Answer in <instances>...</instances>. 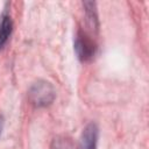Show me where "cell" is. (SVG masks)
I'll list each match as a JSON object with an SVG mask.
<instances>
[{"label": "cell", "mask_w": 149, "mask_h": 149, "mask_svg": "<svg viewBox=\"0 0 149 149\" xmlns=\"http://www.w3.org/2000/svg\"><path fill=\"white\" fill-rule=\"evenodd\" d=\"M13 30V21L9 16V14H3L1 16L0 21V49L3 48V45L7 43L10 34Z\"/></svg>", "instance_id": "4"}, {"label": "cell", "mask_w": 149, "mask_h": 149, "mask_svg": "<svg viewBox=\"0 0 149 149\" xmlns=\"http://www.w3.org/2000/svg\"><path fill=\"white\" fill-rule=\"evenodd\" d=\"M30 102L36 107H47L49 106L56 97V91L47 80H38L34 83L28 92Z\"/></svg>", "instance_id": "1"}, {"label": "cell", "mask_w": 149, "mask_h": 149, "mask_svg": "<svg viewBox=\"0 0 149 149\" xmlns=\"http://www.w3.org/2000/svg\"><path fill=\"white\" fill-rule=\"evenodd\" d=\"M98 136H99L98 126L93 122L88 123L84 128V130L80 135L78 149H97Z\"/></svg>", "instance_id": "3"}, {"label": "cell", "mask_w": 149, "mask_h": 149, "mask_svg": "<svg viewBox=\"0 0 149 149\" xmlns=\"http://www.w3.org/2000/svg\"><path fill=\"white\" fill-rule=\"evenodd\" d=\"M51 149H70V144L65 139H55L51 146Z\"/></svg>", "instance_id": "6"}, {"label": "cell", "mask_w": 149, "mask_h": 149, "mask_svg": "<svg viewBox=\"0 0 149 149\" xmlns=\"http://www.w3.org/2000/svg\"><path fill=\"white\" fill-rule=\"evenodd\" d=\"M84 7H85L87 24L91 27L92 30L97 31L98 27H99V22H98V15H97V10H95V2H92V1L84 2Z\"/></svg>", "instance_id": "5"}, {"label": "cell", "mask_w": 149, "mask_h": 149, "mask_svg": "<svg viewBox=\"0 0 149 149\" xmlns=\"http://www.w3.org/2000/svg\"><path fill=\"white\" fill-rule=\"evenodd\" d=\"M74 51L81 62H90L95 56L97 44L86 31L79 30L74 40Z\"/></svg>", "instance_id": "2"}, {"label": "cell", "mask_w": 149, "mask_h": 149, "mask_svg": "<svg viewBox=\"0 0 149 149\" xmlns=\"http://www.w3.org/2000/svg\"><path fill=\"white\" fill-rule=\"evenodd\" d=\"M2 123H3V121H2V118L0 116V133H1V129H2Z\"/></svg>", "instance_id": "7"}]
</instances>
